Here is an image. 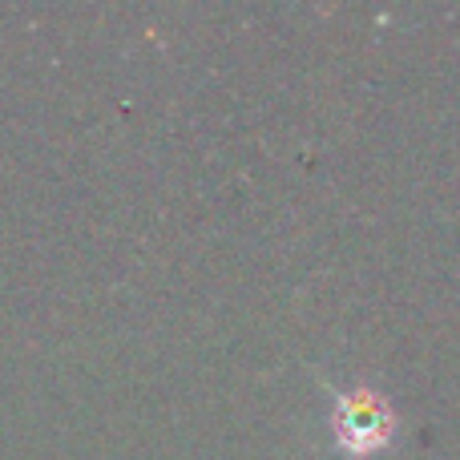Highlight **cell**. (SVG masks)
Masks as SVG:
<instances>
[{"label":"cell","mask_w":460,"mask_h":460,"mask_svg":"<svg viewBox=\"0 0 460 460\" xmlns=\"http://www.w3.org/2000/svg\"><path fill=\"white\" fill-rule=\"evenodd\" d=\"M332 432L343 456L364 460L376 456L396 440V412L392 404L372 388H348L335 392L332 400Z\"/></svg>","instance_id":"obj_1"}]
</instances>
